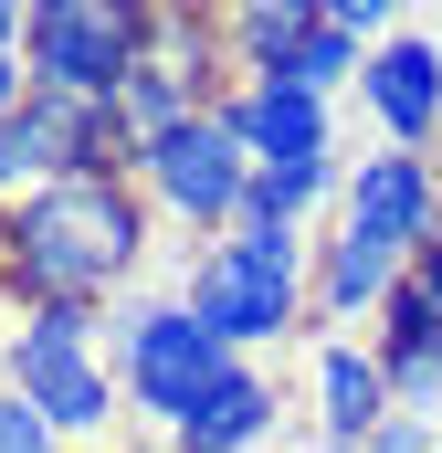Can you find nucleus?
Segmentation results:
<instances>
[{
	"mask_svg": "<svg viewBox=\"0 0 442 453\" xmlns=\"http://www.w3.org/2000/svg\"><path fill=\"white\" fill-rule=\"evenodd\" d=\"M116 158H137V148L116 137V106L42 96V85H32V106L0 127V201H32V190L85 180V169H106V180H116Z\"/></svg>",
	"mask_w": 442,
	"mask_h": 453,
	"instance_id": "7",
	"label": "nucleus"
},
{
	"mask_svg": "<svg viewBox=\"0 0 442 453\" xmlns=\"http://www.w3.org/2000/svg\"><path fill=\"white\" fill-rule=\"evenodd\" d=\"M400 11H411V0H327V21H347L358 42H379V32H390Z\"/></svg>",
	"mask_w": 442,
	"mask_h": 453,
	"instance_id": "19",
	"label": "nucleus"
},
{
	"mask_svg": "<svg viewBox=\"0 0 442 453\" xmlns=\"http://www.w3.org/2000/svg\"><path fill=\"white\" fill-rule=\"evenodd\" d=\"M221 32H232V53H242L253 74H285V64L327 32V0H232Z\"/></svg>",
	"mask_w": 442,
	"mask_h": 453,
	"instance_id": "15",
	"label": "nucleus"
},
{
	"mask_svg": "<svg viewBox=\"0 0 442 453\" xmlns=\"http://www.w3.org/2000/svg\"><path fill=\"white\" fill-rule=\"evenodd\" d=\"M0 369H11V390L64 433V443H85V433H106L116 422V369L95 358V317L85 306H21V327L0 338Z\"/></svg>",
	"mask_w": 442,
	"mask_h": 453,
	"instance_id": "3",
	"label": "nucleus"
},
{
	"mask_svg": "<svg viewBox=\"0 0 442 453\" xmlns=\"http://www.w3.org/2000/svg\"><path fill=\"white\" fill-rule=\"evenodd\" d=\"M274 411H285V390H274L263 369H232V380H221L169 443H179V453H253L263 433H274Z\"/></svg>",
	"mask_w": 442,
	"mask_h": 453,
	"instance_id": "14",
	"label": "nucleus"
},
{
	"mask_svg": "<svg viewBox=\"0 0 442 453\" xmlns=\"http://www.w3.org/2000/svg\"><path fill=\"white\" fill-rule=\"evenodd\" d=\"M137 253H148V222H137L126 180H106V169L53 180L0 211V274L21 306H95L106 285L137 274Z\"/></svg>",
	"mask_w": 442,
	"mask_h": 453,
	"instance_id": "1",
	"label": "nucleus"
},
{
	"mask_svg": "<svg viewBox=\"0 0 442 453\" xmlns=\"http://www.w3.org/2000/svg\"><path fill=\"white\" fill-rule=\"evenodd\" d=\"M390 411H400V401H390V380H379V348H347V338L316 348V433H327V443H369Z\"/></svg>",
	"mask_w": 442,
	"mask_h": 453,
	"instance_id": "12",
	"label": "nucleus"
},
{
	"mask_svg": "<svg viewBox=\"0 0 442 453\" xmlns=\"http://www.w3.org/2000/svg\"><path fill=\"white\" fill-rule=\"evenodd\" d=\"M390 285H400V253L369 242L358 222H337L327 242H316V317H327V327L369 317V306H390Z\"/></svg>",
	"mask_w": 442,
	"mask_h": 453,
	"instance_id": "13",
	"label": "nucleus"
},
{
	"mask_svg": "<svg viewBox=\"0 0 442 453\" xmlns=\"http://www.w3.org/2000/svg\"><path fill=\"white\" fill-rule=\"evenodd\" d=\"M285 74H295L306 96H327V106H337V85H358V74H369V42H358L347 21H327V32H316L295 64H285Z\"/></svg>",
	"mask_w": 442,
	"mask_h": 453,
	"instance_id": "17",
	"label": "nucleus"
},
{
	"mask_svg": "<svg viewBox=\"0 0 442 453\" xmlns=\"http://www.w3.org/2000/svg\"><path fill=\"white\" fill-rule=\"evenodd\" d=\"M0 453H64V433H53V422H42L11 380H0Z\"/></svg>",
	"mask_w": 442,
	"mask_h": 453,
	"instance_id": "18",
	"label": "nucleus"
},
{
	"mask_svg": "<svg viewBox=\"0 0 442 453\" xmlns=\"http://www.w3.org/2000/svg\"><path fill=\"white\" fill-rule=\"evenodd\" d=\"M379 380L400 411H432L442 422V242H422L379 306Z\"/></svg>",
	"mask_w": 442,
	"mask_h": 453,
	"instance_id": "8",
	"label": "nucleus"
},
{
	"mask_svg": "<svg viewBox=\"0 0 442 453\" xmlns=\"http://www.w3.org/2000/svg\"><path fill=\"white\" fill-rule=\"evenodd\" d=\"M179 116H201V85H190V74H169V64H137V74L116 85V137H126L137 158H148Z\"/></svg>",
	"mask_w": 442,
	"mask_h": 453,
	"instance_id": "16",
	"label": "nucleus"
},
{
	"mask_svg": "<svg viewBox=\"0 0 442 453\" xmlns=\"http://www.w3.org/2000/svg\"><path fill=\"white\" fill-rule=\"evenodd\" d=\"M337 201H347V222L369 232V242H390L400 264H411L422 242H442V169L422 148H369V158L337 180Z\"/></svg>",
	"mask_w": 442,
	"mask_h": 453,
	"instance_id": "9",
	"label": "nucleus"
},
{
	"mask_svg": "<svg viewBox=\"0 0 442 453\" xmlns=\"http://www.w3.org/2000/svg\"><path fill=\"white\" fill-rule=\"evenodd\" d=\"M358 106L379 127V148H432L442 137V42L432 32H379L369 74H358Z\"/></svg>",
	"mask_w": 442,
	"mask_h": 453,
	"instance_id": "10",
	"label": "nucleus"
},
{
	"mask_svg": "<svg viewBox=\"0 0 442 453\" xmlns=\"http://www.w3.org/2000/svg\"><path fill=\"white\" fill-rule=\"evenodd\" d=\"M232 369H242V348H221L179 296H169V306H137V317L116 327V390H126V411H148L158 433H179Z\"/></svg>",
	"mask_w": 442,
	"mask_h": 453,
	"instance_id": "5",
	"label": "nucleus"
},
{
	"mask_svg": "<svg viewBox=\"0 0 442 453\" xmlns=\"http://www.w3.org/2000/svg\"><path fill=\"white\" fill-rule=\"evenodd\" d=\"M316 453H369V443H327V433H316Z\"/></svg>",
	"mask_w": 442,
	"mask_h": 453,
	"instance_id": "22",
	"label": "nucleus"
},
{
	"mask_svg": "<svg viewBox=\"0 0 442 453\" xmlns=\"http://www.w3.org/2000/svg\"><path fill=\"white\" fill-rule=\"evenodd\" d=\"M432 443H442V422H432Z\"/></svg>",
	"mask_w": 442,
	"mask_h": 453,
	"instance_id": "23",
	"label": "nucleus"
},
{
	"mask_svg": "<svg viewBox=\"0 0 442 453\" xmlns=\"http://www.w3.org/2000/svg\"><path fill=\"white\" fill-rule=\"evenodd\" d=\"M179 306H190L221 348H274V338H295V317L316 306V253H306L295 232L232 222V232H211V253L190 264Z\"/></svg>",
	"mask_w": 442,
	"mask_h": 453,
	"instance_id": "2",
	"label": "nucleus"
},
{
	"mask_svg": "<svg viewBox=\"0 0 442 453\" xmlns=\"http://www.w3.org/2000/svg\"><path fill=\"white\" fill-rule=\"evenodd\" d=\"M21 21H32V0H0V53H21Z\"/></svg>",
	"mask_w": 442,
	"mask_h": 453,
	"instance_id": "21",
	"label": "nucleus"
},
{
	"mask_svg": "<svg viewBox=\"0 0 442 453\" xmlns=\"http://www.w3.org/2000/svg\"><path fill=\"white\" fill-rule=\"evenodd\" d=\"M253 137L232 127V106H201V116H179L148 158H137V180L158 190V211H179V222H201V232H232L242 222V190H253Z\"/></svg>",
	"mask_w": 442,
	"mask_h": 453,
	"instance_id": "6",
	"label": "nucleus"
},
{
	"mask_svg": "<svg viewBox=\"0 0 442 453\" xmlns=\"http://www.w3.org/2000/svg\"><path fill=\"white\" fill-rule=\"evenodd\" d=\"M232 127L253 137V158H263V169H285V158H337L327 96H306L295 74H253V85L232 96Z\"/></svg>",
	"mask_w": 442,
	"mask_h": 453,
	"instance_id": "11",
	"label": "nucleus"
},
{
	"mask_svg": "<svg viewBox=\"0 0 442 453\" xmlns=\"http://www.w3.org/2000/svg\"><path fill=\"white\" fill-rule=\"evenodd\" d=\"M21 106H32V64H21V53H0V127H11Z\"/></svg>",
	"mask_w": 442,
	"mask_h": 453,
	"instance_id": "20",
	"label": "nucleus"
},
{
	"mask_svg": "<svg viewBox=\"0 0 442 453\" xmlns=\"http://www.w3.org/2000/svg\"><path fill=\"white\" fill-rule=\"evenodd\" d=\"M21 64H32L42 96L116 106V85L148 64V0H32V21H21Z\"/></svg>",
	"mask_w": 442,
	"mask_h": 453,
	"instance_id": "4",
	"label": "nucleus"
},
{
	"mask_svg": "<svg viewBox=\"0 0 442 453\" xmlns=\"http://www.w3.org/2000/svg\"><path fill=\"white\" fill-rule=\"evenodd\" d=\"M432 453H442V443H432Z\"/></svg>",
	"mask_w": 442,
	"mask_h": 453,
	"instance_id": "24",
	"label": "nucleus"
}]
</instances>
